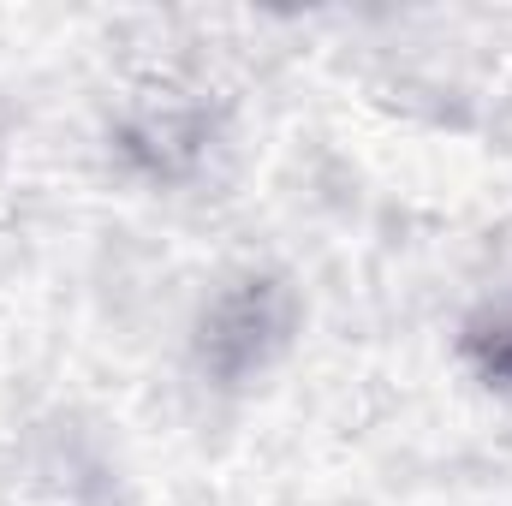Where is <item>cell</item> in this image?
<instances>
[{"mask_svg":"<svg viewBox=\"0 0 512 506\" xmlns=\"http://www.w3.org/2000/svg\"><path fill=\"white\" fill-rule=\"evenodd\" d=\"M298 328V298L280 274H239L197 328V364L221 387L262 376Z\"/></svg>","mask_w":512,"mask_h":506,"instance_id":"obj_1","label":"cell"},{"mask_svg":"<svg viewBox=\"0 0 512 506\" xmlns=\"http://www.w3.org/2000/svg\"><path fill=\"white\" fill-rule=\"evenodd\" d=\"M465 352H471V364H477L489 381H507L512 387V316L477 322L471 340H465Z\"/></svg>","mask_w":512,"mask_h":506,"instance_id":"obj_2","label":"cell"}]
</instances>
